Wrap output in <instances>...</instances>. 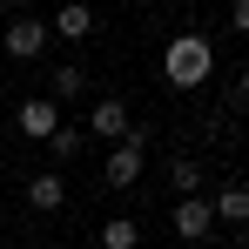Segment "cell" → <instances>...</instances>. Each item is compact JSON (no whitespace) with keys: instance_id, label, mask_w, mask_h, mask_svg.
<instances>
[{"instance_id":"obj_1","label":"cell","mask_w":249,"mask_h":249,"mask_svg":"<svg viewBox=\"0 0 249 249\" xmlns=\"http://www.w3.org/2000/svg\"><path fill=\"white\" fill-rule=\"evenodd\" d=\"M209 74H215V47H209L202 34H175V41L162 47V81L175 88V94H196Z\"/></svg>"},{"instance_id":"obj_2","label":"cell","mask_w":249,"mask_h":249,"mask_svg":"<svg viewBox=\"0 0 249 249\" xmlns=\"http://www.w3.org/2000/svg\"><path fill=\"white\" fill-rule=\"evenodd\" d=\"M142 162H148V142H142V128H135L128 142H115V148H108L101 182H108V189H135V182H142Z\"/></svg>"},{"instance_id":"obj_3","label":"cell","mask_w":249,"mask_h":249,"mask_svg":"<svg viewBox=\"0 0 249 249\" xmlns=\"http://www.w3.org/2000/svg\"><path fill=\"white\" fill-rule=\"evenodd\" d=\"M41 47H47V20L14 14V20L0 27V54H7V61H41Z\"/></svg>"},{"instance_id":"obj_4","label":"cell","mask_w":249,"mask_h":249,"mask_svg":"<svg viewBox=\"0 0 249 249\" xmlns=\"http://www.w3.org/2000/svg\"><path fill=\"white\" fill-rule=\"evenodd\" d=\"M168 222H175V236H182V243H209V229H215V209H209L202 196H175Z\"/></svg>"},{"instance_id":"obj_5","label":"cell","mask_w":249,"mask_h":249,"mask_svg":"<svg viewBox=\"0 0 249 249\" xmlns=\"http://www.w3.org/2000/svg\"><path fill=\"white\" fill-rule=\"evenodd\" d=\"M88 135H101V142H128L135 128H128V101L122 94H101L94 108H88Z\"/></svg>"},{"instance_id":"obj_6","label":"cell","mask_w":249,"mask_h":249,"mask_svg":"<svg viewBox=\"0 0 249 249\" xmlns=\"http://www.w3.org/2000/svg\"><path fill=\"white\" fill-rule=\"evenodd\" d=\"M14 128H20V135H27V142H54V128H61V101H20V108H14Z\"/></svg>"},{"instance_id":"obj_7","label":"cell","mask_w":249,"mask_h":249,"mask_svg":"<svg viewBox=\"0 0 249 249\" xmlns=\"http://www.w3.org/2000/svg\"><path fill=\"white\" fill-rule=\"evenodd\" d=\"M47 34H61V41H88V34H94V7H88V0H61L54 20H47Z\"/></svg>"},{"instance_id":"obj_8","label":"cell","mask_w":249,"mask_h":249,"mask_svg":"<svg viewBox=\"0 0 249 249\" xmlns=\"http://www.w3.org/2000/svg\"><path fill=\"white\" fill-rule=\"evenodd\" d=\"M27 202L41 209V215H54V209L68 202V175H54V168H41V175H27Z\"/></svg>"},{"instance_id":"obj_9","label":"cell","mask_w":249,"mask_h":249,"mask_svg":"<svg viewBox=\"0 0 249 249\" xmlns=\"http://www.w3.org/2000/svg\"><path fill=\"white\" fill-rule=\"evenodd\" d=\"M209 209H215V222H222V229H243V222H249V189H243V182H222Z\"/></svg>"},{"instance_id":"obj_10","label":"cell","mask_w":249,"mask_h":249,"mask_svg":"<svg viewBox=\"0 0 249 249\" xmlns=\"http://www.w3.org/2000/svg\"><path fill=\"white\" fill-rule=\"evenodd\" d=\"M74 94H88V68L68 61V68H54V74H47V101H74Z\"/></svg>"},{"instance_id":"obj_11","label":"cell","mask_w":249,"mask_h":249,"mask_svg":"<svg viewBox=\"0 0 249 249\" xmlns=\"http://www.w3.org/2000/svg\"><path fill=\"white\" fill-rule=\"evenodd\" d=\"M135 243H142V229H135L128 215H108V222H101V249H135Z\"/></svg>"},{"instance_id":"obj_12","label":"cell","mask_w":249,"mask_h":249,"mask_svg":"<svg viewBox=\"0 0 249 249\" xmlns=\"http://www.w3.org/2000/svg\"><path fill=\"white\" fill-rule=\"evenodd\" d=\"M168 182H175V196H196V189H202V162L175 155V162H168Z\"/></svg>"},{"instance_id":"obj_13","label":"cell","mask_w":249,"mask_h":249,"mask_svg":"<svg viewBox=\"0 0 249 249\" xmlns=\"http://www.w3.org/2000/svg\"><path fill=\"white\" fill-rule=\"evenodd\" d=\"M81 142H88V128H74V122H61V128H54V142H47V148H54L61 162H74V155H81Z\"/></svg>"},{"instance_id":"obj_14","label":"cell","mask_w":249,"mask_h":249,"mask_svg":"<svg viewBox=\"0 0 249 249\" xmlns=\"http://www.w3.org/2000/svg\"><path fill=\"white\" fill-rule=\"evenodd\" d=\"M229 34H249V0H229Z\"/></svg>"},{"instance_id":"obj_15","label":"cell","mask_w":249,"mask_h":249,"mask_svg":"<svg viewBox=\"0 0 249 249\" xmlns=\"http://www.w3.org/2000/svg\"><path fill=\"white\" fill-rule=\"evenodd\" d=\"M236 101H243V108H249V68H243V74H236Z\"/></svg>"},{"instance_id":"obj_16","label":"cell","mask_w":249,"mask_h":249,"mask_svg":"<svg viewBox=\"0 0 249 249\" xmlns=\"http://www.w3.org/2000/svg\"><path fill=\"white\" fill-rule=\"evenodd\" d=\"M0 7H14V14H27V7H34V0H0Z\"/></svg>"},{"instance_id":"obj_17","label":"cell","mask_w":249,"mask_h":249,"mask_svg":"<svg viewBox=\"0 0 249 249\" xmlns=\"http://www.w3.org/2000/svg\"><path fill=\"white\" fill-rule=\"evenodd\" d=\"M229 249H249V243H229Z\"/></svg>"},{"instance_id":"obj_18","label":"cell","mask_w":249,"mask_h":249,"mask_svg":"<svg viewBox=\"0 0 249 249\" xmlns=\"http://www.w3.org/2000/svg\"><path fill=\"white\" fill-rule=\"evenodd\" d=\"M41 249H54V243H41Z\"/></svg>"}]
</instances>
